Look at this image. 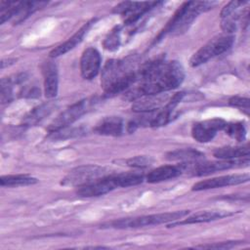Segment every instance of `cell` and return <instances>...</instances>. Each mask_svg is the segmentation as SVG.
<instances>
[{"instance_id":"cb8c5ba5","label":"cell","mask_w":250,"mask_h":250,"mask_svg":"<svg viewBox=\"0 0 250 250\" xmlns=\"http://www.w3.org/2000/svg\"><path fill=\"white\" fill-rule=\"evenodd\" d=\"M214 156L222 160H232L249 157V146H224L214 151Z\"/></svg>"},{"instance_id":"277c9868","label":"cell","mask_w":250,"mask_h":250,"mask_svg":"<svg viewBox=\"0 0 250 250\" xmlns=\"http://www.w3.org/2000/svg\"><path fill=\"white\" fill-rule=\"evenodd\" d=\"M188 210L175 211V212H166L159 214H151L134 218L120 219L110 223V227L114 229H135L143 228L146 226H154L166 223H173L179 220H182L187 215H188Z\"/></svg>"},{"instance_id":"f1b7e54d","label":"cell","mask_w":250,"mask_h":250,"mask_svg":"<svg viewBox=\"0 0 250 250\" xmlns=\"http://www.w3.org/2000/svg\"><path fill=\"white\" fill-rule=\"evenodd\" d=\"M153 162V159L150 156L146 155H138L134 157H130L125 160L127 166L133 168H146L149 167Z\"/></svg>"},{"instance_id":"7c38bea8","label":"cell","mask_w":250,"mask_h":250,"mask_svg":"<svg viewBox=\"0 0 250 250\" xmlns=\"http://www.w3.org/2000/svg\"><path fill=\"white\" fill-rule=\"evenodd\" d=\"M250 179L248 173L244 174H231V175H225L216 178H211L207 180L200 181L194 184L191 188L192 190H205L217 188H223L228 186H235L240 185L243 183L248 182Z\"/></svg>"},{"instance_id":"ac0fdd59","label":"cell","mask_w":250,"mask_h":250,"mask_svg":"<svg viewBox=\"0 0 250 250\" xmlns=\"http://www.w3.org/2000/svg\"><path fill=\"white\" fill-rule=\"evenodd\" d=\"M44 75V93L48 99L55 98L59 89V76L56 64L53 62H46L42 66Z\"/></svg>"},{"instance_id":"6da1fadb","label":"cell","mask_w":250,"mask_h":250,"mask_svg":"<svg viewBox=\"0 0 250 250\" xmlns=\"http://www.w3.org/2000/svg\"><path fill=\"white\" fill-rule=\"evenodd\" d=\"M140 85L125 93L124 98L136 101L144 96L160 94L178 88L185 78V69L178 61L158 57L138 68Z\"/></svg>"},{"instance_id":"5b68a950","label":"cell","mask_w":250,"mask_h":250,"mask_svg":"<svg viewBox=\"0 0 250 250\" xmlns=\"http://www.w3.org/2000/svg\"><path fill=\"white\" fill-rule=\"evenodd\" d=\"M234 42V36L229 33L219 34L210 39L190 58L189 63L195 67L205 63L209 60L228 51Z\"/></svg>"},{"instance_id":"83f0119b","label":"cell","mask_w":250,"mask_h":250,"mask_svg":"<svg viewBox=\"0 0 250 250\" xmlns=\"http://www.w3.org/2000/svg\"><path fill=\"white\" fill-rule=\"evenodd\" d=\"M226 133L237 142H243L246 138V128L243 122L227 123L225 129Z\"/></svg>"},{"instance_id":"44dd1931","label":"cell","mask_w":250,"mask_h":250,"mask_svg":"<svg viewBox=\"0 0 250 250\" xmlns=\"http://www.w3.org/2000/svg\"><path fill=\"white\" fill-rule=\"evenodd\" d=\"M48 2L46 1H21L18 2L14 11V15L12 18L13 22L20 23L28 18L31 14L36 12L37 10L44 8Z\"/></svg>"},{"instance_id":"7a4b0ae2","label":"cell","mask_w":250,"mask_h":250,"mask_svg":"<svg viewBox=\"0 0 250 250\" xmlns=\"http://www.w3.org/2000/svg\"><path fill=\"white\" fill-rule=\"evenodd\" d=\"M135 63L134 56L123 60H108L104 63L102 69L101 85L105 98L120 94L139 81L138 68L135 67Z\"/></svg>"},{"instance_id":"2e32d148","label":"cell","mask_w":250,"mask_h":250,"mask_svg":"<svg viewBox=\"0 0 250 250\" xmlns=\"http://www.w3.org/2000/svg\"><path fill=\"white\" fill-rule=\"evenodd\" d=\"M168 102L166 94H153L144 96L135 101L132 104V110L135 112H151L156 109H161Z\"/></svg>"},{"instance_id":"f546056e","label":"cell","mask_w":250,"mask_h":250,"mask_svg":"<svg viewBox=\"0 0 250 250\" xmlns=\"http://www.w3.org/2000/svg\"><path fill=\"white\" fill-rule=\"evenodd\" d=\"M83 134V131L81 128H73V129H68L64 128L62 130H59L54 133H50V138L53 140H62V139H66V138H71V137H77Z\"/></svg>"},{"instance_id":"7402d4cb","label":"cell","mask_w":250,"mask_h":250,"mask_svg":"<svg viewBox=\"0 0 250 250\" xmlns=\"http://www.w3.org/2000/svg\"><path fill=\"white\" fill-rule=\"evenodd\" d=\"M97 134L117 137L123 132V121L118 116L104 117L94 129Z\"/></svg>"},{"instance_id":"4fadbf2b","label":"cell","mask_w":250,"mask_h":250,"mask_svg":"<svg viewBox=\"0 0 250 250\" xmlns=\"http://www.w3.org/2000/svg\"><path fill=\"white\" fill-rule=\"evenodd\" d=\"M101 55L94 47L85 49L80 59V71L84 79L90 80L96 77L101 68Z\"/></svg>"},{"instance_id":"ffe728a7","label":"cell","mask_w":250,"mask_h":250,"mask_svg":"<svg viewBox=\"0 0 250 250\" xmlns=\"http://www.w3.org/2000/svg\"><path fill=\"white\" fill-rule=\"evenodd\" d=\"M184 173V169L181 164L179 165H163L151 170L146 175V182L150 184L160 183L173 178H176Z\"/></svg>"},{"instance_id":"30bf717a","label":"cell","mask_w":250,"mask_h":250,"mask_svg":"<svg viewBox=\"0 0 250 250\" xmlns=\"http://www.w3.org/2000/svg\"><path fill=\"white\" fill-rule=\"evenodd\" d=\"M116 188H120L117 175H109L92 183L77 187L76 193L81 197H94L104 195Z\"/></svg>"},{"instance_id":"603a6c76","label":"cell","mask_w":250,"mask_h":250,"mask_svg":"<svg viewBox=\"0 0 250 250\" xmlns=\"http://www.w3.org/2000/svg\"><path fill=\"white\" fill-rule=\"evenodd\" d=\"M56 104L54 102H48L44 103L36 107H34L32 110L26 114V116L22 120V124L24 126H34L40 121H42L45 117L50 115L52 111L55 109Z\"/></svg>"},{"instance_id":"9a60e30c","label":"cell","mask_w":250,"mask_h":250,"mask_svg":"<svg viewBox=\"0 0 250 250\" xmlns=\"http://www.w3.org/2000/svg\"><path fill=\"white\" fill-rule=\"evenodd\" d=\"M185 96H186L185 92H178L174 94L172 98L168 100L167 104L161 108V110L158 111V113L155 114L150 119L149 126L152 128H157V127H161L168 124L172 120L173 112L176 106L180 104V102L183 101Z\"/></svg>"},{"instance_id":"e0dca14e","label":"cell","mask_w":250,"mask_h":250,"mask_svg":"<svg viewBox=\"0 0 250 250\" xmlns=\"http://www.w3.org/2000/svg\"><path fill=\"white\" fill-rule=\"evenodd\" d=\"M96 21H97V19H92L89 21H87L86 23H84L70 38H68L65 42L62 43L61 45H59L55 49H53L50 52V57L51 58H57L59 56L64 55L68 51L72 50L77 44H79L82 41L83 37L88 32V30L93 25V23H95Z\"/></svg>"},{"instance_id":"1f68e13d","label":"cell","mask_w":250,"mask_h":250,"mask_svg":"<svg viewBox=\"0 0 250 250\" xmlns=\"http://www.w3.org/2000/svg\"><path fill=\"white\" fill-rule=\"evenodd\" d=\"M236 242L233 241H228V242H215L210 244H204V245H197L195 248L200 249H229L234 247Z\"/></svg>"},{"instance_id":"3957f363","label":"cell","mask_w":250,"mask_h":250,"mask_svg":"<svg viewBox=\"0 0 250 250\" xmlns=\"http://www.w3.org/2000/svg\"><path fill=\"white\" fill-rule=\"evenodd\" d=\"M216 4V2L209 1H188L183 3L159 32L155 42L161 40L167 34H181L187 31L199 14L212 9Z\"/></svg>"},{"instance_id":"8fae6325","label":"cell","mask_w":250,"mask_h":250,"mask_svg":"<svg viewBox=\"0 0 250 250\" xmlns=\"http://www.w3.org/2000/svg\"><path fill=\"white\" fill-rule=\"evenodd\" d=\"M227 121L222 118H213L193 124L191 135L198 143H208L214 139L219 131L225 129Z\"/></svg>"},{"instance_id":"4dcf8cb0","label":"cell","mask_w":250,"mask_h":250,"mask_svg":"<svg viewBox=\"0 0 250 250\" xmlns=\"http://www.w3.org/2000/svg\"><path fill=\"white\" fill-rule=\"evenodd\" d=\"M249 103H250V100L248 98H243V97H238V96L232 97L229 101V104L231 106L243 110L247 115L249 114Z\"/></svg>"},{"instance_id":"d4e9b609","label":"cell","mask_w":250,"mask_h":250,"mask_svg":"<svg viewBox=\"0 0 250 250\" xmlns=\"http://www.w3.org/2000/svg\"><path fill=\"white\" fill-rule=\"evenodd\" d=\"M165 157L166 159L171 161H181L182 163H184L200 160L204 157V153L193 148H183L169 151L168 153H166Z\"/></svg>"},{"instance_id":"5bb4252c","label":"cell","mask_w":250,"mask_h":250,"mask_svg":"<svg viewBox=\"0 0 250 250\" xmlns=\"http://www.w3.org/2000/svg\"><path fill=\"white\" fill-rule=\"evenodd\" d=\"M248 1H230L221 11L222 29L225 33H232L236 29V21L240 16L239 9Z\"/></svg>"},{"instance_id":"9c48e42d","label":"cell","mask_w":250,"mask_h":250,"mask_svg":"<svg viewBox=\"0 0 250 250\" xmlns=\"http://www.w3.org/2000/svg\"><path fill=\"white\" fill-rule=\"evenodd\" d=\"M158 4H161V2H158V1H149V2L125 1V2H121L118 5H116L113 8L112 12L125 17L124 23L126 25H129V24H133V23L137 22L146 13H147L149 10H151Z\"/></svg>"},{"instance_id":"52a82bcc","label":"cell","mask_w":250,"mask_h":250,"mask_svg":"<svg viewBox=\"0 0 250 250\" xmlns=\"http://www.w3.org/2000/svg\"><path fill=\"white\" fill-rule=\"evenodd\" d=\"M106 172L104 167L99 165L79 166L68 172L62 179V185L80 187L106 176Z\"/></svg>"},{"instance_id":"484cf974","label":"cell","mask_w":250,"mask_h":250,"mask_svg":"<svg viewBox=\"0 0 250 250\" xmlns=\"http://www.w3.org/2000/svg\"><path fill=\"white\" fill-rule=\"evenodd\" d=\"M38 180L29 175H5L1 176L0 184L2 187H21V186H29L34 185Z\"/></svg>"},{"instance_id":"8992f818","label":"cell","mask_w":250,"mask_h":250,"mask_svg":"<svg viewBox=\"0 0 250 250\" xmlns=\"http://www.w3.org/2000/svg\"><path fill=\"white\" fill-rule=\"evenodd\" d=\"M184 169V172H189L193 176H205L209 175L218 171L228 170L235 167H242L247 166L249 164V157L239 158V159H232V160H222L219 161H191V162H184L181 163Z\"/></svg>"},{"instance_id":"4316f807","label":"cell","mask_w":250,"mask_h":250,"mask_svg":"<svg viewBox=\"0 0 250 250\" xmlns=\"http://www.w3.org/2000/svg\"><path fill=\"white\" fill-rule=\"evenodd\" d=\"M121 26L116 25L114 26L108 34L105 36V38L103 41V46L104 49L108 51H116L118 50L120 44H121Z\"/></svg>"},{"instance_id":"ba28073f","label":"cell","mask_w":250,"mask_h":250,"mask_svg":"<svg viewBox=\"0 0 250 250\" xmlns=\"http://www.w3.org/2000/svg\"><path fill=\"white\" fill-rule=\"evenodd\" d=\"M92 101H89L87 99L81 100L79 102H76L69 107H67L65 110L61 112L48 126V132L54 133L59 130L67 128L69 125L74 123L76 120H78L83 114H85L90 106H91Z\"/></svg>"},{"instance_id":"d6986e66","label":"cell","mask_w":250,"mask_h":250,"mask_svg":"<svg viewBox=\"0 0 250 250\" xmlns=\"http://www.w3.org/2000/svg\"><path fill=\"white\" fill-rule=\"evenodd\" d=\"M232 215L230 212L226 211H201L197 212L188 218L183 219V221H176L168 225L169 228L175 226H182V225H189V224H199V223H207L211 221H215L218 219H222L224 217H228Z\"/></svg>"}]
</instances>
